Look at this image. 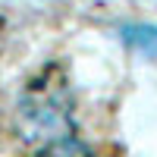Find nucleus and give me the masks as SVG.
Returning <instances> with one entry per match:
<instances>
[{
    "instance_id": "obj_1",
    "label": "nucleus",
    "mask_w": 157,
    "mask_h": 157,
    "mask_svg": "<svg viewBox=\"0 0 157 157\" xmlns=\"http://www.w3.org/2000/svg\"><path fill=\"white\" fill-rule=\"evenodd\" d=\"M29 157H113L104 145H94L91 138H85L75 126L63 129V132H54L41 138L38 145H32Z\"/></svg>"
}]
</instances>
